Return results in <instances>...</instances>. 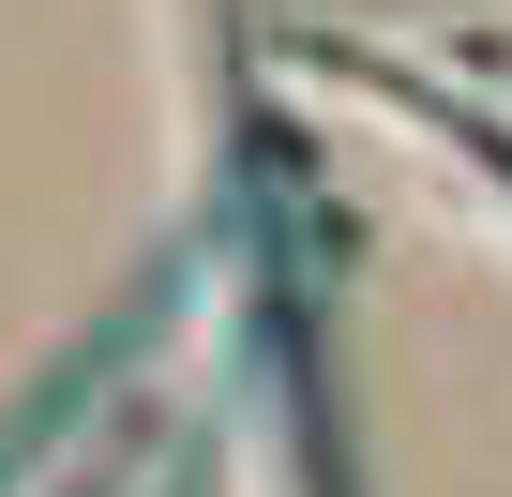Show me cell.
I'll use <instances>...</instances> for the list:
<instances>
[{"mask_svg": "<svg viewBox=\"0 0 512 497\" xmlns=\"http://www.w3.org/2000/svg\"><path fill=\"white\" fill-rule=\"evenodd\" d=\"M256 181H272V211H256V362H272V422H287V497H347V422H332V332H317V211H302V166L287 136H256Z\"/></svg>", "mask_w": 512, "mask_h": 497, "instance_id": "1", "label": "cell"}, {"mask_svg": "<svg viewBox=\"0 0 512 497\" xmlns=\"http://www.w3.org/2000/svg\"><path fill=\"white\" fill-rule=\"evenodd\" d=\"M181 302H196V257L166 241V257H151V272H136V287H121V302H106V317H91V332L16 392V407H0V497H31V467H46V452H76V422H91V407H106L166 332H181Z\"/></svg>", "mask_w": 512, "mask_h": 497, "instance_id": "2", "label": "cell"}, {"mask_svg": "<svg viewBox=\"0 0 512 497\" xmlns=\"http://www.w3.org/2000/svg\"><path fill=\"white\" fill-rule=\"evenodd\" d=\"M136 467H151V437H121V452H76V467H61V497H136Z\"/></svg>", "mask_w": 512, "mask_h": 497, "instance_id": "3", "label": "cell"}, {"mask_svg": "<svg viewBox=\"0 0 512 497\" xmlns=\"http://www.w3.org/2000/svg\"><path fill=\"white\" fill-rule=\"evenodd\" d=\"M437 136H452V151H467L482 181H512V121H452V106H437Z\"/></svg>", "mask_w": 512, "mask_h": 497, "instance_id": "4", "label": "cell"}, {"mask_svg": "<svg viewBox=\"0 0 512 497\" xmlns=\"http://www.w3.org/2000/svg\"><path fill=\"white\" fill-rule=\"evenodd\" d=\"M166 497H196V467H181V482H166Z\"/></svg>", "mask_w": 512, "mask_h": 497, "instance_id": "5", "label": "cell"}, {"mask_svg": "<svg viewBox=\"0 0 512 497\" xmlns=\"http://www.w3.org/2000/svg\"><path fill=\"white\" fill-rule=\"evenodd\" d=\"M497 76H512V46H497Z\"/></svg>", "mask_w": 512, "mask_h": 497, "instance_id": "6", "label": "cell"}]
</instances>
